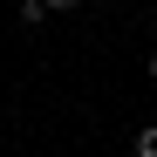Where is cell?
<instances>
[{"label": "cell", "mask_w": 157, "mask_h": 157, "mask_svg": "<svg viewBox=\"0 0 157 157\" xmlns=\"http://www.w3.org/2000/svg\"><path fill=\"white\" fill-rule=\"evenodd\" d=\"M137 157H157V123H144V130H137Z\"/></svg>", "instance_id": "obj_2"}, {"label": "cell", "mask_w": 157, "mask_h": 157, "mask_svg": "<svg viewBox=\"0 0 157 157\" xmlns=\"http://www.w3.org/2000/svg\"><path fill=\"white\" fill-rule=\"evenodd\" d=\"M41 7H48V14H75L82 0H41Z\"/></svg>", "instance_id": "obj_3"}, {"label": "cell", "mask_w": 157, "mask_h": 157, "mask_svg": "<svg viewBox=\"0 0 157 157\" xmlns=\"http://www.w3.org/2000/svg\"><path fill=\"white\" fill-rule=\"evenodd\" d=\"M144 68H150V82H157V48H150V62H144Z\"/></svg>", "instance_id": "obj_4"}, {"label": "cell", "mask_w": 157, "mask_h": 157, "mask_svg": "<svg viewBox=\"0 0 157 157\" xmlns=\"http://www.w3.org/2000/svg\"><path fill=\"white\" fill-rule=\"evenodd\" d=\"M41 21H48V7H41V0H21V28H41Z\"/></svg>", "instance_id": "obj_1"}]
</instances>
